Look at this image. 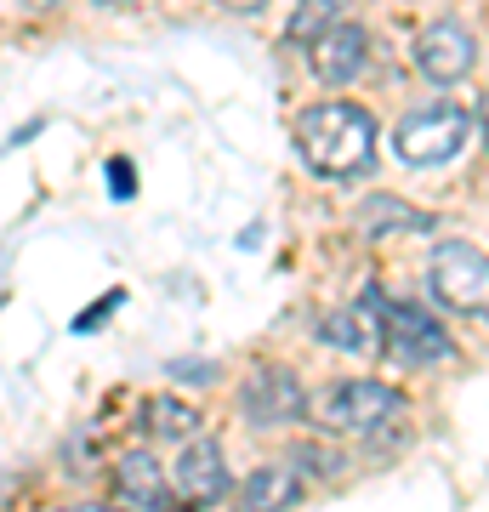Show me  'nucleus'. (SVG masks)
I'll list each match as a JSON object with an SVG mask.
<instances>
[{
  "instance_id": "4be33fe9",
  "label": "nucleus",
  "mask_w": 489,
  "mask_h": 512,
  "mask_svg": "<svg viewBox=\"0 0 489 512\" xmlns=\"http://www.w3.org/2000/svg\"><path fill=\"white\" fill-rule=\"evenodd\" d=\"M484 131H489V97H484Z\"/></svg>"
},
{
  "instance_id": "f8f14e48",
  "label": "nucleus",
  "mask_w": 489,
  "mask_h": 512,
  "mask_svg": "<svg viewBox=\"0 0 489 512\" xmlns=\"http://www.w3.org/2000/svg\"><path fill=\"white\" fill-rule=\"evenodd\" d=\"M228 501H234V512H290L302 501V478L290 467H256L251 478H239L228 490Z\"/></svg>"
},
{
  "instance_id": "aec40b11",
  "label": "nucleus",
  "mask_w": 489,
  "mask_h": 512,
  "mask_svg": "<svg viewBox=\"0 0 489 512\" xmlns=\"http://www.w3.org/2000/svg\"><path fill=\"white\" fill-rule=\"evenodd\" d=\"M23 6H29V12H52L57 0H23Z\"/></svg>"
},
{
  "instance_id": "6e6552de",
  "label": "nucleus",
  "mask_w": 489,
  "mask_h": 512,
  "mask_svg": "<svg viewBox=\"0 0 489 512\" xmlns=\"http://www.w3.org/2000/svg\"><path fill=\"white\" fill-rule=\"evenodd\" d=\"M171 490L182 495V512L211 507V501H228L234 478H228V456H222V444H211V439H188V444H182L177 473H171Z\"/></svg>"
},
{
  "instance_id": "a211bd4d",
  "label": "nucleus",
  "mask_w": 489,
  "mask_h": 512,
  "mask_svg": "<svg viewBox=\"0 0 489 512\" xmlns=\"http://www.w3.org/2000/svg\"><path fill=\"white\" fill-rule=\"evenodd\" d=\"M57 512H120V507H109V501H80V507H57Z\"/></svg>"
},
{
  "instance_id": "412c9836",
  "label": "nucleus",
  "mask_w": 489,
  "mask_h": 512,
  "mask_svg": "<svg viewBox=\"0 0 489 512\" xmlns=\"http://www.w3.org/2000/svg\"><path fill=\"white\" fill-rule=\"evenodd\" d=\"M97 6H137V0H97Z\"/></svg>"
},
{
  "instance_id": "9b49d317",
  "label": "nucleus",
  "mask_w": 489,
  "mask_h": 512,
  "mask_svg": "<svg viewBox=\"0 0 489 512\" xmlns=\"http://www.w3.org/2000/svg\"><path fill=\"white\" fill-rule=\"evenodd\" d=\"M319 336H325V348H342V353H381V296L364 291V302L325 313Z\"/></svg>"
},
{
  "instance_id": "7ed1b4c3",
  "label": "nucleus",
  "mask_w": 489,
  "mask_h": 512,
  "mask_svg": "<svg viewBox=\"0 0 489 512\" xmlns=\"http://www.w3.org/2000/svg\"><path fill=\"white\" fill-rule=\"evenodd\" d=\"M381 353H393L399 365H450L455 342L421 302H387L381 308Z\"/></svg>"
},
{
  "instance_id": "4468645a",
  "label": "nucleus",
  "mask_w": 489,
  "mask_h": 512,
  "mask_svg": "<svg viewBox=\"0 0 489 512\" xmlns=\"http://www.w3.org/2000/svg\"><path fill=\"white\" fill-rule=\"evenodd\" d=\"M364 228H376V234H387V228H427V217L410 211L404 200H393V194H376V200H364Z\"/></svg>"
},
{
  "instance_id": "1a4fd4ad",
  "label": "nucleus",
  "mask_w": 489,
  "mask_h": 512,
  "mask_svg": "<svg viewBox=\"0 0 489 512\" xmlns=\"http://www.w3.org/2000/svg\"><path fill=\"white\" fill-rule=\"evenodd\" d=\"M472 57H478V46H472V35L455 18L427 23V29H421V40H416V69L427 74L433 86H455V80H467Z\"/></svg>"
},
{
  "instance_id": "ddd939ff",
  "label": "nucleus",
  "mask_w": 489,
  "mask_h": 512,
  "mask_svg": "<svg viewBox=\"0 0 489 512\" xmlns=\"http://www.w3.org/2000/svg\"><path fill=\"white\" fill-rule=\"evenodd\" d=\"M143 433H148V439L188 444L194 433H200V410H194V404H182V399H171V393H154V399L143 404Z\"/></svg>"
},
{
  "instance_id": "0eeeda50",
  "label": "nucleus",
  "mask_w": 489,
  "mask_h": 512,
  "mask_svg": "<svg viewBox=\"0 0 489 512\" xmlns=\"http://www.w3.org/2000/svg\"><path fill=\"white\" fill-rule=\"evenodd\" d=\"M239 410H245L256 427H285V421H296L308 410L302 376L285 370V365H256L251 376H245V387H239Z\"/></svg>"
},
{
  "instance_id": "6ab92c4d",
  "label": "nucleus",
  "mask_w": 489,
  "mask_h": 512,
  "mask_svg": "<svg viewBox=\"0 0 489 512\" xmlns=\"http://www.w3.org/2000/svg\"><path fill=\"white\" fill-rule=\"evenodd\" d=\"M222 6H228V12H262L268 0H222Z\"/></svg>"
},
{
  "instance_id": "f03ea898",
  "label": "nucleus",
  "mask_w": 489,
  "mask_h": 512,
  "mask_svg": "<svg viewBox=\"0 0 489 512\" xmlns=\"http://www.w3.org/2000/svg\"><path fill=\"white\" fill-rule=\"evenodd\" d=\"M308 410H313L319 427H330V433H381V427L404 410V399L387 382L359 376V382H330Z\"/></svg>"
},
{
  "instance_id": "f3484780",
  "label": "nucleus",
  "mask_w": 489,
  "mask_h": 512,
  "mask_svg": "<svg viewBox=\"0 0 489 512\" xmlns=\"http://www.w3.org/2000/svg\"><path fill=\"white\" fill-rule=\"evenodd\" d=\"M109 188H114V194H131V188H137V177H131L126 160H109Z\"/></svg>"
},
{
  "instance_id": "dca6fc26",
  "label": "nucleus",
  "mask_w": 489,
  "mask_h": 512,
  "mask_svg": "<svg viewBox=\"0 0 489 512\" xmlns=\"http://www.w3.org/2000/svg\"><path fill=\"white\" fill-rule=\"evenodd\" d=\"M120 302H126V296H120V291H109V296H103V302H97L91 313H80V319H74V330H91V325H97V319H103L109 308H120Z\"/></svg>"
},
{
  "instance_id": "423d86ee",
  "label": "nucleus",
  "mask_w": 489,
  "mask_h": 512,
  "mask_svg": "<svg viewBox=\"0 0 489 512\" xmlns=\"http://www.w3.org/2000/svg\"><path fill=\"white\" fill-rule=\"evenodd\" d=\"M302 46H308L313 80H325V86H353L364 74V57H370V35H364V23H353V18H336L330 29L308 35Z\"/></svg>"
},
{
  "instance_id": "f257e3e1",
  "label": "nucleus",
  "mask_w": 489,
  "mask_h": 512,
  "mask_svg": "<svg viewBox=\"0 0 489 512\" xmlns=\"http://www.w3.org/2000/svg\"><path fill=\"white\" fill-rule=\"evenodd\" d=\"M296 148L308 160L313 177H330V183H347V177H364L370 160H376V120L359 103H313V109L296 114Z\"/></svg>"
},
{
  "instance_id": "2eb2a0df",
  "label": "nucleus",
  "mask_w": 489,
  "mask_h": 512,
  "mask_svg": "<svg viewBox=\"0 0 489 512\" xmlns=\"http://www.w3.org/2000/svg\"><path fill=\"white\" fill-rule=\"evenodd\" d=\"M336 18H347V0H302L296 18H290V35L308 40V35H319V29H330Z\"/></svg>"
},
{
  "instance_id": "20e7f679",
  "label": "nucleus",
  "mask_w": 489,
  "mask_h": 512,
  "mask_svg": "<svg viewBox=\"0 0 489 512\" xmlns=\"http://www.w3.org/2000/svg\"><path fill=\"white\" fill-rule=\"evenodd\" d=\"M467 109H455V103H438V109H416L393 131V148H399L404 165H416V171H433V165L455 160L461 148H467Z\"/></svg>"
},
{
  "instance_id": "9d476101",
  "label": "nucleus",
  "mask_w": 489,
  "mask_h": 512,
  "mask_svg": "<svg viewBox=\"0 0 489 512\" xmlns=\"http://www.w3.org/2000/svg\"><path fill=\"white\" fill-rule=\"evenodd\" d=\"M114 495L126 507H143V512H182L177 507V490L165 484V467L148 450H131V456L114 461Z\"/></svg>"
},
{
  "instance_id": "39448f33",
  "label": "nucleus",
  "mask_w": 489,
  "mask_h": 512,
  "mask_svg": "<svg viewBox=\"0 0 489 512\" xmlns=\"http://www.w3.org/2000/svg\"><path fill=\"white\" fill-rule=\"evenodd\" d=\"M427 285L450 313H467V319H489V256L472 251V245H438L433 268H427Z\"/></svg>"
}]
</instances>
